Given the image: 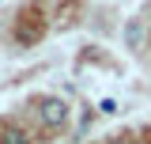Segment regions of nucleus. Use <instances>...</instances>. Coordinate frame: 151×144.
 <instances>
[{"instance_id":"nucleus-1","label":"nucleus","mask_w":151,"mask_h":144,"mask_svg":"<svg viewBox=\"0 0 151 144\" xmlns=\"http://www.w3.org/2000/svg\"><path fill=\"white\" fill-rule=\"evenodd\" d=\"M38 118H42V125H49V129H60L64 121H68V103L64 99H42L38 103Z\"/></svg>"},{"instance_id":"nucleus-2","label":"nucleus","mask_w":151,"mask_h":144,"mask_svg":"<svg viewBox=\"0 0 151 144\" xmlns=\"http://www.w3.org/2000/svg\"><path fill=\"white\" fill-rule=\"evenodd\" d=\"M0 144H30V140H27V133H23V129L8 125V129H0Z\"/></svg>"},{"instance_id":"nucleus-3","label":"nucleus","mask_w":151,"mask_h":144,"mask_svg":"<svg viewBox=\"0 0 151 144\" xmlns=\"http://www.w3.org/2000/svg\"><path fill=\"white\" fill-rule=\"evenodd\" d=\"M102 114H117V103L113 99H102Z\"/></svg>"}]
</instances>
